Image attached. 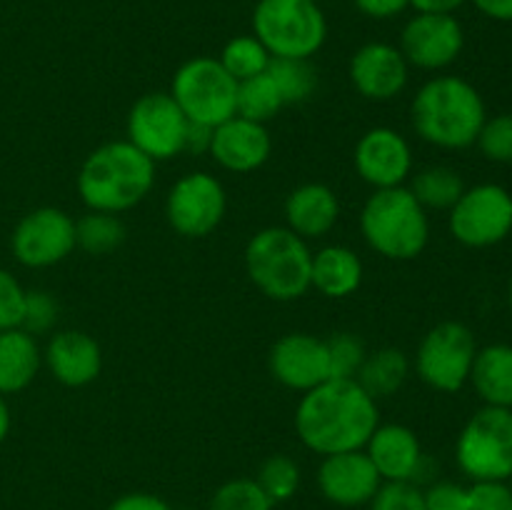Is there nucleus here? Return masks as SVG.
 <instances>
[{
    "instance_id": "29",
    "label": "nucleus",
    "mask_w": 512,
    "mask_h": 510,
    "mask_svg": "<svg viewBox=\"0 0 512 510\" xmlns=\"http://www.w3.org/2000/svg\"><path fill=\"white\" fill-rule=\"evenodd\" d=\"M285 108L278 88L268 73L238 83V100H235V115L253 123H270L280 110Z\"/></svg>"
},
{
    "instance_id": "48",
    "label": "nucleus",
    "mask_w": 512,
    "mask_h": 510,
    "mask_svg": "<svg viewBox=\"0 0 512 510\" xmlns=\"http://www.w3.org/2000/svg\"><path fill=\"white\" fill-rule=\"evenodd\" d=\"M508 483H510V488H512V475H510V480H508Z\"/></svg>"
},
{
    "instance_id": "26",
    "label": "nucleus",
    "mask_w": 512,
    "mask_h": 510,
    "mask_svg": "<svg viewBox=\"0 0 512 510\" xmlns=\"http://www.w3.org/2000/svg\"><path fill=\"white\" fill-rule=\"evenodd\" d=\"M410 360L400 348H380L375 353L365 355V363L360 365L358 385L370 395L380 400L395 395L408 380Z\"/></svg>"
},
{
    "instance_id": "40",
    "label": "nucleus",
    "mask_w": 512,
    "mask_h": 510,
    "mask_svg": "<svg viewBox=\"0 0 512 510\" xmlns=\"http://www.w3.org/2000/svg\"><path fill=\"white\" fill-rule=\"evenodd\" d=\"M465 495L468 488L453 483V480H438L423 490L425 510H465Z\"/></svg>"
},
{
    "instance_id": "36",
    "label": "nucleus",
    "mask_w": 512,
    "mask_h": 510,
    "mask_svg": "<svg viewBox=\"0 0 512 510\" xmlns=\"http://www.w3.org/2000/svg\"><path fill=\"white\" fill-rule=\"evenodd\" d=\"M55 320H58V300L48 290H25L20 328L30 335H45L55 328Z\"/></svg>"
},
{
    "instance_id": "5",
    "label": "nucleus",
    "mask_w": 512,
    "mask_h": 510,
    "mask_svg": "<svg viewBox=\"0 0 512 510\" xmlns=\"http://www.w3.org/2000/svg\"><path fill=\"white\" fill-rule=\"evenodd\" d=\"M313 250L290 228H263L245 245V270L255 288L270 300L303 298L310 290Z\"/></svg>"
},
{
    "instance_id": "43",
    "label": "nucleus",
    "mask_w": 512,
    "mask_h": 510,
    "mask_svg": "<svg viewBox=\"0 0 512 510\" xmlns=\"http://www.w3.org/2000/svg\"><path fill=\"white\" fill-rule=\"evenodd\" d=\"M210 140H213V128L190 123L188 135H185V150H190V153H208Z\"/></svg>"
},
{
    "instance_id": "20",
    "label": "nucleus",
    "mask_w": 512,
    "mask_h": 510,
    "mask_svg": "<svg viewBox=\"0 0 512 510\" xmlns=\"http://www.w3.org/2000/svg\"><path fill=\"white\" fill-rule=\"evenodd\" d=\"M43 363L65 388H85L103 370V350L85 330H58L45 345Z\"/></svg>"
},
{
    "instance_id": "2",
    "label": "nucleus",
    "mask_w": 512,
    "mask_h": 510,
    "mask_svg": "<svg viewBox=\"0 0 512 510\" xmlns=\"http://www.w3.org/2000/svg\"><path fill=\"white\" fill-rule=\"evenodd\" d=\"M413 128L425 143L443 150L475 145L488 118L483 95L458 75H435L420 85L413 98Z\"/></svg>"
},
{
    "instance_id": "39",
    "label": "nucleus",
    "mask_w": 512,
    "mask_h": 510,
    "mask_svg": "<svg viewBox=\"0 0 512 510\" xmlns=\"http://www.w3.org/2000/svg\"><path fill=\"white\" fill-rule=\"evenodd\" d=\"M25 305V288L10 270L0 268V333L20 328Z\"/></svg>"
},
{
    "instance_id": "37",
    "label": "nucleus",
    "mask_w": 512,
    "mask_h": 510,
    "mask_svg": "<svg viewBox=\"0 0 512 510\" xmlns=\"http://www.w3.org/2000/svg\"><path fill=\"white\" fill-rule=\"evenodd\" d=\"M368 505L370 510H425V498L415 483H383Z\"/></svg>"
},
{
    "instance_id": "18",
    "label": "nucleus",
    "mask_w": 512,
    "mask_h": 510,
    "mask_svg": "<svg viewBox=\"0 0 512 510\" xmlns=\"http://www.w3.org/2000/svg\"><path fill=\"white\" fill-rule=\"evenodd\" d=\"M350 83L363 98L385 103L408 88L410 65L400 48L390 43H365L350 58Z\"/></svg>"
},
{
    "instance_id": "49",
    "label": "nucleus",
    "mask_w": 512,
    "mask_h": 510,
    "mask_svg": "<svg viewBox=\"0 0 512 510\" xmlns=\"http://www.w3.org/2000/svg\"><path fill=\"white\" fill-rule=\"evenodd\" d=\"M313 3H320V0H313Z\"/></svg>"
},
{
    "instance_id": "3",
    "label": "nucleus",
    "mask_w": 512,
    "mask_h": 510,
    "mask_svg": "<svg viewBox=\"0 0 512 510\" xmlns=\"http://www.w3.org/2000/svg\"><path fill=\"white\" fill-rule=\"evenodd\" d=\"M75 185L88 210L120 215L148 198L155 185V163L130 140H113L83 160Z\"/></svg>"
},
{
    "instance_id": "6",
    "label": "nucleus",
    "mask_w": 512,
    "mask_h": 510,
    "mask_svg": "<svg viewBox=\"0 0 512 510\" xmlns=\"http://www.w3.org/2000/svg\"><path fill=\"white\" fill-rule=\"evenodd\" d=\"M253 35L273 58L310 60L328 38V20L313 0H258Z\"/></svg>"
},
{
    "instance_id": "21",
    "label": "nucleus",
    "mask_w": 512,
    "mask_h": 510,
    "mask_svg": "<svg viewBox=\"0 0 512 510\" xmlns=\"http://www.w3.org/2000/svg\"><path fill=\"white\" fill-rule=\"evenodd\" d=\"M363 450L373 460L383 483H415L425 463L423 445L415 430L400 423L378 425Z\"/></svg>"
},
{
    "instance_id": "46",
    "label": "nucleus",
    "mask_w": 512,
    "mask_h": 510,
    "mask_svg": "<svg viewBox=\"0 0 512 510\" xmlns=\"http://www.w3.org/2000/svg\"><path fill=\"white\" fill-rule=\"evenodd\" d=\"M10 423H13V418H10V408L8 403H5V395H0V443H5V438H8Z\"/></svg>"
},
{
    "instance_id": "19",
    "label": "nucleus",
    "mask_w": 512,
    "mask_h": 510,
    "mask_svg": "<svg viewBox=\"0 0 512 510\" xmlns=\"http://www.w3.org/2000/svg\"><path fill=\"white\" fill-rule=\"evenodd\" d=\"M210 155L220 168L230 173H253L263 168L273 153V138L263 123H253L240 115L213 128Z\"/></svg>"
},
{
    "instance_id": "24",
    "label": "nucleus",
    "mask_w": 512,
    "mask_h": 510,
    "mask_svg": "<svg viewBox=\"0 0 512 510\" xmlns=\"http://www.w3.org/2000/svg\"><path fill=\"white\" fill-rule=\"evenodd\" d=\"M43 365L35 335L23 328H10L0 333V395H15L28 388Z\"/></svg>"
},
{
    "instance_id": "7",
    "label": "nucleus",
    "mask_w": 512,
    "mask_h": 510,
    "mask_svg": "<svg viewBox=\"0 0 512 510\" xmlns=\"http://www.w3.org/2000/svg\"><path fill=\"white\" fill-rule=\"evenodd\" d=\"M170 95L190 123L218 128L235 115L238 80L228 75L218 58L198 55L175 70Z\"/></svg>"
},
{
    "instance_id": "10",
    "label": "nucleus",
    "mask_w": 512,
    "mask_h": 510,
    "mask_svg": "<svg viewBox=\"0 0 512 510\" xmlns=\"http://www.w3.org/2000/svg\"><path fill=\"white\" fill-rule=\"evenodd\" d=\"M448 213L450 235L465 248H493L512 233V195L498 183L465 188Z\"/></svg>"
},
{
    "instance_id": "1",
    "label": "nucleus",
    "mask_w": 512,
    "mask_h": 510,
    "mask_svg": "<svg viewBox=\"0 0 512 510\" xmlns=\"http://www.w3.org/2000/svg\"><path fill=\"white\" fill-rule=\"evenodd\" d=\"M380 425L378 400L358 380H325L308 390L295 410V433L315 455L363 450Z\"/></svg>"
},
{
    "instance_id": "38",
    "label": "nucleus",
    "mask_w": 512,
    "mask_h": 510,
    "mask_svg": "<svg viewBox=\"0 0 512 510\" xmlns=\"http://www.w3.org/2000/svg\"><path fill=\"white\" fill-rule=\"evenodd\" d=\"M465 510H512V488L508 480H480L468 488Z\"/></svg>"
},
{
    "instance_id": "45",
    "label": "nucleus",
    "mask_w": 512,
    "mask_h": 510,
    "mask_svg": "<svg viewBox=\"0 0 512 510\" xmlns=\"http://www.w3.org/2000/svg\"><path fill=\"white\" fill-rule=\"evenodd\" d=\"M468 0H410V8H415V13H450L453 15L460 5H465Z\"/></svg>"
},
{
    "instance_id": "41",
    "label": "nucleus",
    "mask_w": 512,
    "mask_h": 510,
    "mask_svg": "<svg viewBox=\"0 0 512 510\" xmlns=\"http://www.w3.org/2000/svg\"><path fill=\"white\" fill-rule=\"evenodd\" d=\"M355 8L373 20H390L410 8V0H353Z\"/></svg>"
},
{
    "instance_id": "17",
    "label": "nucleus",
    "mask_w": 512,
    "mask_h": 510,
    "mask_svg": "<svg viewBox=\"0 0 512 510\" xmlns=\"http://www.w3.org/2000/svg\"><path fill=\"white\" fill-rule=\"evenodd\" d=\"M380 485H383V478L365 450L325 455L318 468L320 493L328 503L340 505V508L368 505Z\"/></svg>"
},
{
    "instance_id": "16",
    "label": "nucleus",
    "mask_w": 512,
    "mask_h": 510,
    "mask_svg": "<svg viewBox=\"0 0 512 510\" xmlns=\"http://www.w3.org/2000/svg\"><path fill=\"white\" fill-rule=\"evenodd\" d=\"M268 368L280 385L308 393L330 380L328 345L310 333H288L270 348Z\"/></svg>"
},
{
    "instance_id": "31",
    "label": "nucleus",
    "mask_w": 512,
    "mask_h": 510,
    "mask_svg": "<svg viewBox=\"0 0 512 510\" xmlns=\"http://www.w3.org/2000/svg\"><path fill=\"white\" fill-rule=\"evenodd\" d=\"M218 60L228 70V75L243 83V80L255 78V75H263L273 55L268 53V48L255 35H235L225 43Z\"/></svg>"
},
{
    "instance_id": "22",
    "label": "nucleus",
    "mask_w": 512,
    "mask_h": 510,
    "mask_svg": "<svg viewBox=\"0 0 512 510\" xmlns=\"http://www.w3.org/2000/svg\"><path fill=\"white\" fill-rule=\"evenodd\" d=\"M340 218V200L325 183H303L285 198V228L303 240L328 235Z\"/></svg>"
},
{
    "instance_id": "30",
    "label": "nucleus",
    "mask_w": 512,
    "mask_h": 510,
    "mask_svg": "<svg viewBox=\"0 0 512 510\" xmlns=\"http://www.w3.org/2000/svg\"><path fill=\"white\" fill-rule=\"evenodd\" d=\"M265 73L273 78L285 105L305 103L318 88V73L310 60L300 58H273Z\"/></svg>"
},
{
    "instance_id": "47",
    "label": "nucleus",
    "mask_w": 512,
    "mask_h": 510,
    "mask_svg": "<svg viewBox=\"0 0 512 510\" xmlns=\"http://www.w3.org/2000/svg\"><path fill=\"white\" fill-rule=\"evenodd\" d=\"M510 305H512V280H510Z\"/></svg>"
},
{
    "instance_id": "14",
    "label": "nucleus",
    "mask_w": 512,
    "mask_h": 510,
    "mask_svg": "<svg viewBox=\"0 0 512 510\" xmlns=\"http://www.w3.org/2000/svg\"><path fill=\"white\" fill-rule=\"evenodd\" d=\"M400 53L410 68L445 70L465 48V30L450 13H415L400 33Z\"/></svg>"
},
{
    "instance_id": "44",
    "label": "nucleus",
    "mask_w": 512,
    "mask_h": 510,
    "mask_svg": "<svg viewBox=\"0 0 512 510\" xmlns=\"http://www.w3.org/2000/svg\"><path fill=\"white\" fill-rule=\"evenodd\" d=\"M473 5L490 20L512 23V0H473Z\"/></svg>"
},
{
    "instance_id": "23",
    "label": "nucleus",
    "mask_w": 512,
    "mask_h": 510,
    "mask_svg": "<svg viewBox=\"0 0 512 510\" xmlns=\"http://www.w3.org/2000/svg\"><path fill=\"white\" fill-rule=\"evenodd\" d=\"M363 283V260L348 245H325L313 253L310 288L333 300L353 295Z\"/></svg>"
},
{
    "instance_id": "28",
    "label": "nucleus",
    "mask_w": 512,
    "mask_h": 510,
    "mask_svg": "<svg viewBox=\"0 0 512 510\" xmlns=\"http://www.w3.org/2000/svg\"><path fill=\"white\" fill-rule=\"evenodd\" d=\"M125 223L115 213H98L90 210L80 220H75V243L90 255H108L125 243Z\"/></svg>"
},
{
    "instance_id": "12",
    "label": "nucleus",
    "mask_w": 512,
    "mask_h": 510,
    "mask_svg": "<svg viewBox=\"0 0 512 510\" xmlns=\"http://www.w3.org/2000/svg\"><path fill=\"white\" fill-rule=\"evenodd\" d=\"M228 195L215 175L188 173L175 180L165 198V218L170 228L183 238H205L213 233L225 218Z\"/></svg>"
},
{
    "instance_id": "25",
    "label": "nucleus",
    "mask_w": 512,
    "mask_h": 510,
    "mask_svg": "<svg viewBox=\"0 0 512 510\" xmlns=\"http://www.w3.org/2000/svg\"><path fill=\"white\" fill-rule=\"evenodd\" d=\"M468 383L485 405L512 410V345L493 343L478 348Z\"/></svg>"
},
{
    "instance_id": "8",
    "label": "nucleus",
    "mask_w": 512,
    "mask_h": 510,
    "mask_svg": "<svg viewBox=\"0 0 512 510\" xmlns=\"http://www.w3.org/2000/svg\"><path fill=\"white\" fill-rule=\"evenodd\" d=\"M455 460L473 483L510 480L512 475V410L483 405L463 425L455 443Z\"/></svg>"
},
{
    "instance_id": "13",
    "label": "nucleus",
    "mask_w": 512,
    "mask_h": 510,
    "mask_svg": "<svg viewBox=\"0 0 512 510\" xmlns=\"http://www.w3.org/2000/svg\"><path fill=\"white\" fill-rule=\"evenodd\" d=\"M75 248V220L53 205L25 213L10 235V250L25 268H53Z\"/></svg>"
},
{
    "instance_id": "32",
    "label": "nucleus",
    "mask_w": 512,
    "mask_h": 510,
    "mask_svg": "<svg viewBox=\"0 0 512 510\" xmlns=\"http://www.w3.org/2000/svg\"><path fill=\"white\" fill-rule=\"evenodd\" d=\"M255 480L270 498V503H288L300 488V465L290 455H270L263 460Z\"/></svg>"
},
{
    "instance_id": "27",
    "label": "nucleus",
    "mask_w": 512,
    "mask_h": 510,
    "mask_svg": "<svg viewBox=\"0 0 512 510\" xmlns=\"http://www.w3.org/2000/svg\"><path fill=\"white\" fill-rule=\"evenodd\" d=\"M410 193L425 210H450L465 193V183L458 170L448 165H430L413 175Z\"/></svg>"
},
{
    "instance_id": "4",
    "label": "nucleus",
    "mask_w": 512,
    "mask_h": 510,
    "mask_svg": "<svg viewBox=\"0 0 512 510\" xmlns=\"http://www.w3.org/2000/svg\"><path fill=\"white\" fill-rule=\"evenodd\" d=\"M360 233L383 258L413 260L430 240L428 210L405 185L375 190L360 210Z\"/></svg>"
},
{
    "instance_id": "35",
    "label": "nucleus",
    "mask_w": 512,
    "mask_h": 510,
    "mask_svg": "<svg viewBox=\"0 0 512 510\" xmlns=\"http://www.w3.org/2000/svg\"><path fill=\"white\" fill-rule=\"evenodd\" d=\"M475 145L493 163H512V113L485 118Z\"/></svg>"
},
{
    "instance_id": "15",
    "label": "nucleus",
    "mask_w": 512,
    "mask_h": 510,
    "mask_svg": "<svg viewBox=\"0 0 512 510\" xmlns=\"http://www.w3.org/2000/svg\"><path fill=\"white\" fill-rule=\"evenodd\" d=\"M353 163L370 188H398L413 175V150L403 133L380 125V128H370L358 140Z\"/></svg>"
},
{
    "instance_id": "42",
    "label": "nucleus",
    "mask_w": 512,
    "mask_h": 510,
    "mask_svg": "<svg viewBox=\"0 0 512 510\" xmlns=\"http://www.w3.org/2000/svg\"><path fill=\"white\" fill-rule=\"evenodd\" d=\"M108 510H173L168 500L153 493H125L110 503Z\"/></svg>"
},
{
    "instance_id": "33",
    "label": "nucleus",
    "mask_w": 512,
    "mask_h": 510,
    "mask_svg": "<svg viewBox=\"0 0 512 510\" xmlns=\"http://www.w3.org/2000/svg\"><path fill=\"white\" fill-rule=\"evenodd\" d=\"M208 510H273V503L255 478H233L215 490Z\"/></svg>"
},
{
    "instance_id": "11",
    "label": "nucleus",
    "mask_w": 512,
    "mask_h": 510,
    "mask_svg": "<svg viewBox=\"0 0 512 510\" xmlns=\"http://www.w3.org/2000/svg\"><path fill=\"white\" fill-rule=\"evenodd\" d=\"M190 120L170 93H148L128 113V138L153 163L185 153V135Z\"/></svg>"
},
{
    "instance_id": "9",
    "label": "nucleus",
    "mask_w": 512,
    "mask_h": 510,
    "mask_svg": "<svg viewBox=\"0 0 512 510\" xmlns=\"http://www.w3.org/2000/svg\"><path fill=\"white\" fill-rule=\"evenodd\" d=\"M478 343L473 330L458 320H445L430 328L415 353V370L428 388L458 393L468 385Z\"/></svg>"
},
{
    "instance_id": "34",
    "label": "nucleus",
    "mask_w": 512,
    "mask_h": 510,
    "mask_svg": "<svg viewBox=\"0 0 512 510\" xmlns=\"http://www.w3.org/2000/svg\"><path fill=\"white\" fill-rule=\"evenodd\" d=\"M330 360V378L335 380H355L360 373V365L365 363V343L355 333H335L325 340Z\"/></svg>"
}]
</instances>
